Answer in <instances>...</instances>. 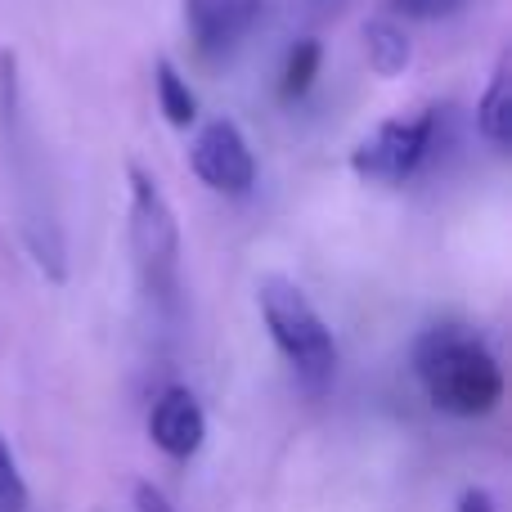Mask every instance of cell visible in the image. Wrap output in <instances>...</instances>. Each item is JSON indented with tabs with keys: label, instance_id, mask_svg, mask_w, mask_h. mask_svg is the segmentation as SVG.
<instances>
[{
	"label": "cell",
	"instance_id": "8992f818",
	"mask_svg": "<svg viewBox=\"0 0 512 512\" xmlns=\"http://www.w3.org/2000/svg\"><path fill=\"white\" fill-rule=\"evenodd\" d=\"M180 5H185L189 41L207 59L230 54L265 14V0H180Z\"/></svg>",
	"mask_w": 512,
	"mask_h": 512
},
{
	"label": "cell",
	"instance_id": "5b68a950",
	"mask_svg": "<svg viewBox=\"0 0 512 512\" xmlns=\"http://www.w3.org/2000/svg\"><path fill=\"white\" fill-rule=\"evenodd\" d=\"M189 171L212 194L248 198L256 189V153H252L248 135L239 131V122L212 117V122L198 126L194 144H189Z\"/></svg>",
	"mask_w": 512,
	"mask_h": 512
},
{
	"label": "cell",
	"instance_id": "277c9868",
	"mask_svg": "<svg viewBox=\"0 0 512 512\" xmlns=\"http://www.w3.org/2000/svg\"><path fill=\"white\" fill-rule=\"evenodd\" d=\"M436 144V108H409L378 122L351 149V171L364 185H405Z\"/></svg>",
	"mask_w": 512,
	"mask_h": 512
},
{
	"label": "cell",
	"instance_id": "9a60e30c",
	"mask_svg": "<svg viewBox=\"0 0 512 512\" xmlns=\"http://www.w3.org/2000/svg\"><path fill=\"white\" fill-rule=\"evenodd\" d=\"M459 512H499V508H495V495H490L486 486H468L459 495Z\"/></svg>",
	"mask_w": 512,
	"mask_h": 512
},
{
	"label": "cell",
	"instance_id": "9c48e42d",
	"mask_svg": "<svg viewBox=\"0 0 512 512\" xmlns=\"http://www.w3.org/2000/svg\"><path fill=\"white\" fill-rule=\"evenodd\" d=\"M364 59H369V68L382 81L400 77L409 68V59H414V45H409L405 27L391 23V18H369L364 23Z\"/></svg>",
	"mask_w": 512,
	"mask_h": 512
},
{
	"label": "cell",
	"instance_id": "30bf717a",
	"mask_svg": "<svg viewBox=\"0 0 512 512\" xmlns=\"http://www.w3.org/2000/svg\"><path fill=\"white\" fill-rule=\"evenodd\" d=\"M153 95H158L162 117H167L176 131H189V126L198 122V95L189 90L185 72H180L167 54H158V63H153Z\"/></svg>",
	"mask_w": 512,
	"mask_h": 512
},
{
	"label": "cell",
	"instance_id": "ba28073f",
	"mask_svg": "<svg viewBox=\"0 0 512 512\" xmlns=\"http://www.w3.org/2000/svg\"><path fill=\"white\" fill-rule=\"evenodd\" d=\"M477 135L495 153H508L512 144V54L504 50L490 68V81L477 99Z\"/></svg>",
	"mask_w": 512,
	"mask_h": 512
},
{
	"label": "cell",
	"instance_id": "5bb4252c",
	"mask_svg": "<svg viewBox=\"0 0 512 512\" xmlns=\"http://www.w3.org/2000/svg\"><path fill=\"white\" fill-rule=\"evenodd\" d=\"M391 9H400L405 18H445L463 9V0H391Z\"/></svg>",
	"mask_w": 512,
	"mask_h": 512
},
{
	"label": "cell",
	"instance_id": "52a82bcc",
	"mask_svg": "<svg viewBox=\"0 0 512 512\" xmlns=\"http://www.w3.org/2000/svg\"><path fill=\"white\" fill-rule=\"evenodd\" d=\"M149 441L171 463H189L207 441V414L189 387H167L149 409Z\"/></svg>",
	"mask_w": 512,
	"mask_h": 512
},
{
	"label": "cell",
	"instance_id": "7a4b0ae2",
	"mask_svg": "<svg viewBox=\"0 0 512 512\" xmlns=\"http://www.w3.org/2000/svg\"><path fill=\"white\" fill-rule=\"evenodd\" d=\"M256 310H261V324L288 364L297 391L310 400H324L337 382V337L315 310V301L283 274H265L256 283Z\"/></svg>",
	"mask_w": 512,
	"mask_h": 512
},
{
	"label": "cell",
	"instance_id": "8fae6325",
	"mask_svg": "<svg viewBox=\"0 0 512 512\" xmlns=\"http://www.w3.org/2000/svg\"><path fill=\"white\" fill-rule=\"evenodd\" d=\"M319 63H324V45L315 36H301L297 45L288 50V63H283V86L279 95L283 99H301L319 77Z\"/></svg>",
	"mask_w": 512,
	"mask_h": 512
},
{
	"label": "cell",
	"instance_id": "7c38bea8",
	"mask_svg": "<svg viewBox=\"0 0 512 512\" xmlns=\"http://www.w3.org/2000/svg\"><path fill=\"white\" fill-rule=\"evenodd\" d=\"M32 495H27V481L18 472V459L9 450V441L0 436V512H27Z\"/></svg>",
	"mask_w": 512,
	"mask_h": 512
},
{
	"label": "cell",
	"instance_id": "4fadbf2b",
	"mask_svg": "<svg viewBox=\"0 0 512 512\" xmlns=\"http://www.w3.org/2000/svg\"><path fill=\"white\" fill-rule=\"evenodd\" d=\"M131 508L135 512H176V504L167 499V490L153 486V481H135L131 486Z\"/></svg>",
	"mask_w": 512,
	"mask_h": 512
},
{
	"label": "cell",
	"instance_id": "6da1fadb",
	"mask_svg": "<svg viewBox=\"0 0 512 512\" xmlns=\"http://www.w3.org/2000/svg\"><path fill=\"white\" fill-rule=\"evenodd\" d=\"M414 378L427 405L450 418H486L504 400V369L490 342L468 324H432L414 337Z\"/></svg>",
	"mask_w": 512,
	"mask_h": 512
},
{
	"label": "cell",
	"instance_id": "3957f363",
	"mask_svg": "<svg viewBox=\"0 0 512 512\" xmlns=\"http://www.w3.org/2000/svg\"><path fill=\"white\" fill-rule=\"evenodd\" d=\"M126 239H131V256L144 279V292L158 301H171L180 274V221L167 189L140 162L126 167Z\"/></svg>",
	"mask_w": 512,
	"mask_h": 512
}]
</instances>
